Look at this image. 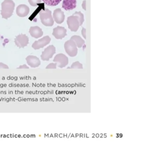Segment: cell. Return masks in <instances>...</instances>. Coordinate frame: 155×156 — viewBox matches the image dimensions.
I'll use <instances>...</instances> for the list:
<instances>
[{"label":"cell","instance_id":"cell-1","mask_svg":"<svg viewBox=\"0 0 155 156\" xmlns=\"http://www.w3.org/2000/svg\"><path fill=\"white\" fill-rule=\"evenodd\" d=\"M15 4L12 0H4L1 3V14L3 18L8 19L10 18L15 9Z\"/></svg>","mask_w":155,"mask_h":156},{"label":"cell","instance_id":"cell-2","mask_svg":"<svg viewBox=\"0 0 155 156\" xmlns=\"http://www.w3.org/2000/svg\"><path fill=\"white\" fill-rule=\"evenodd\" d=\"M40 17L42 24L46 26H52L54 23L52 12L48 9H43L40 12Z\"/></svg>","mask_w":155,"mask_h":156},{"label":"cell","instance_id":"cell-3","mask_svg":"<svg viewBox=\"0 0 155 156\" xmlns=\"http://www.w3.org/2000/svg\"><path fill=\"white\" fill-rule=\"evenodd\" d=\"M64 49L66 53L71 57H75L78 52V49L75 42L70 39L66 41L64 43Z\"/></svg>","mask_w":155,"mask_h":156},{"label":"cell","instance_id":"cell-4","mask_svg":"<svg viewBox=\"0 0 155 156\" xmlns=\"http://www.w3.org/2000/svg\"><path fill=\"white\" fill-rule=\"evenodd\" d=\"M67 24L69 29L72 32H77L80 26L77 16L74 15L67 17Z\"/></svg>","mask_w":155,"mask_h":156},{"label":"cell","instance_id":"cell-5","mask_svg":"<svg viewBox=\"0 0 155 156\" xmlns=\"http://www.w3.org/2000/svg\"><path fill=\"white\" fill-rule=\"evenodd\" d=\"M55 47L53 45H49L42 52L41 58L44 61H48L55 53Z\"/></svg>","mask_w":155,"mask_h":156},{"label":"cell","instance_id":"cell-6","mask_svg":"<svg viewBox=\"0 0 155 156\" xmlns=\"http://www.w3.org/2000/svg\"><path fill=\"white\" fill-rule=\"evenodd\" d=\"M51 40V38H50L49 36L46 35L42 38L35 41L33 44H32V48L34 49H39L40 48H42L48 44Z\"/></svg>","mask_w":155,"mask_h":156},{"label":"cell","instance_id":"cell-7","mask_svg":"<svg viewBox=\"0 0 155 156\" xmlns=\"http://www.w3.org/2000/svg\"><path fill=\"white\" fill-rule=\"evenodd\" d=\"M15 43L20 48H24L29 43V38L25 34H19L16 37L15 39Z\"/></svg>","mask_w":155,"mask_h":156},{"label":"cell","instance_id":"cell-8","mask_svg":"<svg viewBox=\"0 0 155 156\" xmlns=\"http://www.w3.org/2000/svg\"><path fill=\"white\" fill-rule=\"evenodd\" d=\"M53 62L58 63L59 68H63L68 64V58L63 54H58L54 57Z\"/></svg>","mask_w":155,"mask_h":156},{"label":"cell","instance_id":"cell-9","mask_svg":"<svg viewBox=\"0 0 155 156\" xmlns=\"http://www.w3.org/2000/svg\"><path fill=\"white\" fill-rule=\"evenodd\" d=\"M53 19L57 24H61L65 18V15L64 12L61 9H56L54 10L53 13Z\"/></svg>","mask_w":155,"mask_h":156},{"label":"cell","instance_id":"cell-10","mask_svg":"<svg viewBox=\"0 0 155 156\" xmlns=\"http://www.w3.org/2000/svg\"><path fill=\"white\" fill-rule=\"evenodd\" d=\"M52 35L57 39H62L66 35V29L62 26H57L53 29Z\"/></svg>","mask_w":155,"mask_h":156},{"label":"cell","instance_id":"cell-11","mask_svg":"<svg viewBox=\"0 0 155 156\" xmlns=\"http://www.w3.org/2000/svg\"><path fill=\"white\" fill-rule=\"evenodd\" d=\"M30 11L29 7L26 4H20L19 5L16 9V12L18 16L20 17L26 16Z\"/></svg>","mask_w":155,"mask_h":156},{"label":"cell","instance_id":"cell-12","mask_svg":"<svg viewBox=\"0 0 155 156\" xmlns=\"http://www.w3.org/2000/svg\"><path fill=\"white\" fill-rule=\"evenodd\" d=\"M26 60L27 64L32 68L38 67L41 64V62H40V59L35 55H28L26 57Z\"/></svg>","mask_w":155,"mask_h":156},{"label":"cell","instance_id":"cell-13","mask_svg":"<svg viewBox=\"0 0 155 156\" xmlns=\"http://www.w3.org/2000/svg\"><path fill=\"white\" fill-rule=\"evenodd\" d=\"M29 33L32 37L38 38L43 36V32L42 29L38 26H32L30 27Z\"/></svg>","mask_w":155,"mask_h":156},{"label":"cell","instance_id":"cell-14","mask_svg":"<svg viewBox=\"0 0 155 156\" xmlns=\"http://www.w3.org/2000/svg\"><path fill=\"white\" fill-rule=\"evenodd\" d=\"M77 0H63L62 7L66 10H71L76 7Z\"/></svg>","mask_w":155,"mask_h":156},{"label":"cell","instance_id":"cell-15","mask_svg":"<svg viewBox=\"0 0 155 156\" xmlns=\"http://www.w3.org/2000/svg\"><path fill=\"white\" fill-rule=\"evenodd\" d=\"M71 39L72 40L75 42V43L76 44V45L78 48L82 47L83 46V44H84V40H83V39H82L78 35H73L71 37Z\"/></svg>","mask_w":155,"mask_h":156},{"label":"cell","instance_id":"cell-16","mask_svg":"<svg viewBox=\"0 0 155 156\" xmlns=\"http://www.w3.org/2000/svg\"><path fill=\"white\" fill-rule=\"evenodd\" d=\"M43 1L47 5L55 6L58 5L61 1V0H43Z\"/></svg>","mask_w":155,"mask_h":156},{"label":"cell","instance_id":"cell-17","mask_svg":"<svg viewBox=\"0 0 155 156\" xmlns=\"http://www.w3.org/2000/svg\"><path fill=\"white\" fill-rule=\"evenodd\" d=\"M74 15H75L77 16L79 22H80V25L81 26L83 21H84V15L81 12H75L74 13H73Z\"/></svg>","mask_w":155,"mask_h":156},{"label":"cell","instance_id":"cell-18","mask_svg":"<svg viewBox=\"0 0 155 156\" xmlns=\"http://www.w3.org/2000/svg\"><path fill=\"white\" fill-rule=\"evenodd\" d=\"M71 68V69H82L83 68V65L81 63H80L78 61L75 62H74L70 68Z\"/></svg>","mask_w":155,"mask_h":156},{"label":"cell","instance_id":"cell-19","mask_svg":"<svg viewBox=\"0 0 155 156\" xmlns=\"http://www.w3.org/2000/svg\"><path fill=\"white\" fill-rule=\"evenodd\" d=\"M28 1L32 6H36L38 4L41 3V0H28Z\"/></svg>","mask_w":155,"mask_h":156},{"label":"cell","instance_id":"cell-20","mask_svg":"<svg viewBox=\"0 0 155 156\" xmlns=\"http://www.w3.org/2000/svg\"><path fill=\"white\" fill-rule=\"evenodd\" d=\"M57 63H50L46 67V69H55L57 68Z\"/></svg>","mask_w":155,"mask_h":156},{"label":"cell","instance_id":"cell-21","mask_svg":"<svg viewBox=\"0 0 155 156\" xmlns=\"http://www.w3.org/2000/svg\"><path fill=\"white\" fill-rule=\"evenodd\" d=\"M0 68H2V69H8L9 66L7 65H6L5 64L0 62Z\"/></svg>","mask_w":155,"mask_h":156},{"label":"cell","instance_id":"cell-22","mask_svg":"<svg viewBox=\"0 0 155 156\" xmlns=\"http://www.w3.org/2000/svg\"><path fill=\"white\" fill-rule=\"evenodd\" d=\"M81 34L83 35V37H84V39H86V29L85 28H82V30H81Z\"/></svg>","mask_w":155,"mask_h":156},{"label":"cell","instance_id":"cell-23","mask_svg":"<svg viewBox=\"0 0 155 156\" xmlns=\"http://www.w3.org/2000/svg\"><path fill=\"white\" fill-rule=\"evenodd\" d=\"M17 68H18V69H22V68L28 69V68H29V66H27L26 65H21V66H19V67H18Z\"/></svg>","mask_w":155,"mask_h":156},{"label":"cell","instance_id":"cell-24","mask_svg":"<svg viewBox=\"0 0 155 156\" xmlns=\"http://www.w3.org/2000/svg\"><path fill=\"white\" fill-rule=\"evenodd\" d=\"M82 8L86 10V0H84L82 3Z\"/></svg>","mask_w":155,"mask_h":156}]
</instances>
